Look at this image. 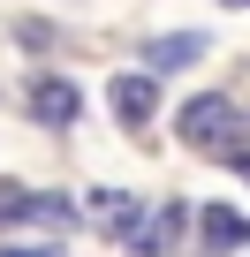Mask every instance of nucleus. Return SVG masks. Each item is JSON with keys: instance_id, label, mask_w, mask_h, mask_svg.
<instances>
[{"instance_id": "1", "label": "nucleus", "mask_w": 250, "mask_h": 257, "mask_svg": "<svg viewBox=\"0 0 250 257\" xmlns=\"http://www.w3.org/2000/svg\"><path fill=\"white\" fill-rule=\"evenodd\" d=\"M175 137L182 144H197V152H212L220 167H250V152H242V106L227 98V91H205V98H190L182 113H175Z\"/></svg>"}, {"instance_id": "2", "label": "nucleus", "mask_w": 250, "mask_h": 257, "mask_svg": "<svg viewBox=\"0 0 250 257\" xmlns=\"http://www.w3.org/2000/svg\"><path fill=\"white\" fill-rule=\"evenodd\" d=\"M106 106H114V121H121V128H144V121H152V106H159V83H152L144 68H137V76H114V83H106Z\"/></svg>"}, {"instance_id": "3", "label": "nucleus", "mask_w": 250, "mask_h": 257, "mask_svg": "<svg viewBox=\"0 0 250 257\" xmlns=\"http://www.w3.org/2000/svg\"><path fill=\"white\" fill-rule=\"evenodd\" d=\"M31 113H38L46 128H68V121L84 113V98H76V83H61V76H38V83H31Z\"/></svg>"}, {"instance_id": "4", "label": "nucleus", "mask_w": 250, "mask_h": 257, "mask_svg": "<svg viewBox=\"0 0 250 257\" xmlns=\"http://www.w3.org/2000/svg\"><path fill=\"white\" fill-rule=\"evenodd\" d=\"M197 242H205L212 257L242 249V212H235V204H205V219H197Z\"/></svg>"}, {"instance_id": "5", "label": "nucleus", "mask_w": 250, "mask_h": 257, "mask_svg": "<svg viewBox=\"0 0 250 257\" xmlns=\"http://www.w3.org/2000/svg\"><path fill=\"white\" fill-rule=\"evenodd\" d=\"M197 53H205V38H159V46H152V61H159V68H175V61H197Z\"/></svg>"}, {"instance_id": "6", "label": "nucleus", "mask_w": 250, "mask_h": 257, "mask_svg": "<svg viewBox=\"0 0 250 257\" xmlns=\"http://www.w3.org/2000/svg\"><path fill=\"white\" fill-rule=\"evenodd\" d=\"M0 257H61L53 242H0Z\"/></svg>"}, {"instance_id": "7", "label": "nucleus", "mask_w": 250, "mask_h": 257, "mask_svg": "<svg viewBox=\"0 0 250 257\" xmlns=\"http://www.w3.org/2000/svg\"><path fill=\"white\" fill-rule=\"evenodd\" d=\"M227 8H242V0H227Z\"/></svg>"}]
</instances>
